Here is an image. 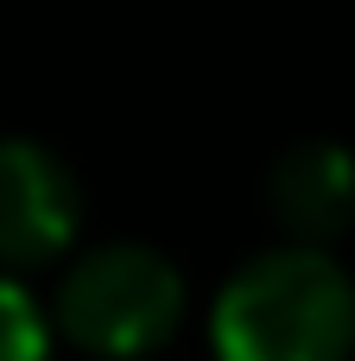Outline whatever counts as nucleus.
Listing matches in <instances>:
<instances>
[{"mask_svg":"<svg viewBox=\"0 0 355 361\" xmlns=\"http://www.w3.org/2000/svg\"><path fill=\"white\" fill-rule=\"evenodd\" d=\"M216 361H349L355 279L330 247L286 241L241 260L210 311Z\"/></svg>","mask_w":355,"mask_h":361,"instance_id":"f257e3e1","label":"nucleus"},{"mask_svg":"<svg viewBox=\"0 0 355 361\" xmlns=\"http://www.w3.org/2000/svg\"><path fill=\"white\" fill-rule=\"evenodd\" d=\"M184 311H191L184 273L146 241H102L76 254L51 298V324L64 330V343L102 361H140L165 349Z\"/></svg>","mask_w":355,"mask_h":361,"instance_id":"f03ea898","label":"nucleus"},{"mask_svg":"<svg viewBox=\"0 0 355 361\" xmlns=\"http://www.w3.org/2000/svg\"><path fill=\"white\" fill-rule=\"evenodd\" d=\"M76 228H83L76 171L51 146L6 133L0 140V273H32L64 260Z\"/></svg>","mask_w":355,"mask_h":361,"instance_id":"7ed1b4c3","label":"nucleus"},{"mask_svg":"<svg viewBox=\"0 0 355 361\" xmlns=\"http://www.w3.org/2000/svg\"><path fill=\"white\" fill-rule=\"evenodd\" d=\"M267 203L273 222L292 241L330 247L355 228V152L343 140H299L273 159L267 171Z\"/></svg>","mask_w":355,"mask_h":361,"instance_id":"20e7f679","label":"nucleus"},{"mask_svg":"<svg viewBox=\"0 0 355 361\" xmlns=\"http://www.w3.org/2000/svg\"><path fill=\"white\" fill-rule=\"evenodd\" d=\"M0 361H51V324L13 273H0Z\"/></svg>","mask_w":355,"mask_h":361,"instance_id":"39448f33","label":"nucleus"}]
</instances>
